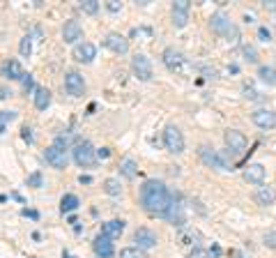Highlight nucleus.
Masks as SVG:
<instances>
[{"instance_id":"44","label":"nucleus","mask_w":276,"mask_h":258,"mask_svg":"<svg viewBox=\"0 0 276 258\" xmlns=\"http://www.w3.org/2000/svg\"><path fill=\"white\" fill-rule=\"evenodd\" d=\"M230 258H246V256H244V254H242V251L233 249V251H230Z\"/></svg>"},{"instance_id":"36","label":"nucleus","mask_w":276,"mask_h":258,"mask_svg":"<svg viewBox=\"0 0 276 258\" xmlns=\"http://www.w3.org/2000/svg\"><path fill=\"white\" fill-rule=\"evenodd\" d=\"M265 244H267V247H276V231L265 235Z\"/></svg>"},{"instance_id":"12","label":"nucleus","mask_w":276,"mask_h":258,"mask_svg":"<svg viewBox=\"0 0 276 258\" xmlns=\"http://www.w3.org/2000/svg\"><path fill=\"white\" fill-rule=\"evenodd\" d=\"M44 157H46V161L51 164L53 169H67V164H69L67 152H62L60 148H55V145H51V148H46V152H44Z\"/></svg>"},{"instance_id":"27","label":"nucleus","mask_w":276,"mask_h":258,"mask_svg":"<svg viewBox=\"0 0 276 258\" xmlns=\"http://www.w3.org/2000/svg\"><path fill=\"white\" fill-rule=\"evenodd\" d=\"M120 258H147V254L143 249H138V247H124L120 251Z\"/></svg>"},{"instance_id":"14","label":"nucleus","mask_w":276,"mask_h":258,"mask_svg":"<svg viewBox=\"0 0 276 258\" xmlns=\"http://www.w3.org/2000/svg\"><path fill=\"white\" fill-rule=\"evenodd\" d=\"M92 249L99 258H113L115 256V247H113V242L108 238H104V235H97L95 242H92Z\"/></svg>"},{"instance_id":"28","label":"nucleus","mask_w":276,"mask_h":258,"mask_svg":"<svg viewBox=\"0 0 276 258\" xmlns=\"http://www.w3.org/2000/svg\"><path fill=\"white\" fill-rule=\"evenodd\" d=\"M78 7H81V12H86V14H95L97 9H99V2L97 0H83Z\"/></svg>"},{"instance_id":"38","label":"nucleus","mask_w":276,"mask_h":258,"mask_svg":"<svg viewBox=\"0 0 276 258\" xmlns=\"http://www.w3.org/2000/svg\"><path fill=\"white\" fill-rule=\"evenodd\" d=\"M21 136H23V141L33 143V134H30V127H23V129H21Z\"/></svg>"},{"instance_id":"10","label":"nucleus","mask_w":276,"mask_h":258,"mask_svg":"<svg viewBox=\"0 0 276 258\" xmlns=\"http://www.w3.org/2000/svg\"><path fill=\"white\" fill-rule=\"evenodd\" d=\"M251 120H253L260 129H274V127H276V111H269V108H258V111H253Z\"/></svg>"},{"instance_id":"21","label":"nucleus","mask_w":276,"mask_h":258,"mask_svg":"<svg viewBox=\"0 0 276 258\" xmlns=\"http://www.w3.org/2000/svg\"><path fill=\"white\" fill-rule=\"evenodd\" d=\"M256 201H258L260 205H272L276 201V191L272 187H260L258 191H256Z\"/></svg>"},{"instance_id":"26","label":"nucleus","mask_w":276,"mask_h":258,"mask_svg":"<svg viewBox=\"0 0 276 258\" xmlns=\"http://www.w3.org/2000/svg\"><path fill=\"white\" fill-rule=\"evenodd\" d=\"M104 191H106V194H111V196H120L122 187H120V182H118L115 178H108L106 182H104Z\"/></svg>"},{"instance_id":"46","label":"nucleus","mask_w":276,"mask_h":258,"mask_svg":"<svg viewBox=\"0 0 276 258\" xmlns=\"http://www.w3.org/2000/svg\"><path fill=\"white\" fill-rule=\"evenodd\" d=\"M81 182H86L87 185V182H92V178H90V175H81Z\"/></svg>"},{"instance_id":"8","label":"nucleus","mask_w":276,"mask_h":258,"mask_svg":"<svg viewBox=\"0 0 276 258\" xmlns=\"http://www.w3.org/2000/svg\"><path fill=\"white\" fill-rule=\"evenodd\" d=\"M224 141H225V145H228V150L237 152V155L246 150V143H249L246 141V136H244L242 132H237V129H228V132L224 134Z\"/></svg>"},{"instance_id":"1","label":"nucleus","mask_w":276,"mask_h":258,"mask_svg":"<svg viewBox=\"0 0 276 258\" xmlns=\"http://www.w3.org/2000/svg\"><path fill=\"white\" fill-rule=\"evenodd\" d=\"M175 198L171 196L168 187L161 180H145L140 187V205L147 214L152 217H166L171 212Z\"/></svg>"},{"instance_id":"33","label":"nucleus","mask_w":276,"mask_h":258,"mask_svg":"<svg viewBox=\"0 0 276 258\" xmlns=\"http://www.w3.org/2000/svg\"><path fill=\"white\" fill-rule=\"evenodd\" d=\"M53 145H55V148H60L62 152H67V148H69V138H67V136H58Z\"/></svg>"},{"instance_id":"9","label":"nucleus","mask_w":276,"mask_h":258,"mask_svg":"<svg viewBox=\"0 0 276 258\" xmlns=\"http://www.w3.org/2000/svg\"><path fill=\"white\" fill-rule=\"evenodd\" d=\"M134 242H136L138 249H152V247H156V242H159V238H156L155 231H150V228H138L136 233H134Z\"/></svg>"},{"instance_id":"4","label":"nucleus","mask_w":276,"mask_h":258,"mask_svg":"<svg viewBox=\"0 0 276 258\" xmlns=\"http://www.w3.org/2000/svg\"><path fill=\"white\" fill-rule=\"evenodd\" d=\"M198 155H200V159L205 161L207 166H212V169H216V171H233V169H230V161L225 159L224 155H219L216 150L207 148V145H200Z\"/></svg>"},{"instance_id":"22","label":"nucleus","mask_w":276,"mask_h":258,"mask_svg":"<svg viewBox=\"0 0 276 258\" xmlns=\"http://www.w3.org/2000/svg\"><path fill=\"white\" fill-rule=\"evenodd\" d=\"M120 173L122 175H124V178L127 180H134L138 175V164L134 159H124L120 164Z\"/></svg>"},{"instance_id":"29","label":"nucleus","mask_w":276,"mask_h":258,"mask_svg":"<svg viewBox=\"0 0 276 258\" xmlns=\"http://www.w3.org/2000/svg\"><path fill=\"white\" fill-rule=\"evenodd\" d=\"M18 51H21V55H23V58H30V53H33V42H30V37H23V39H21Z\"/></svg>"},{"instance_id":"35","label":"nucleus","mask_w":276,"mask_h":258,"mask_svg":"<svg viewBox=\"0 0 276 258\" xmlns=\"http://www.w3.org/2000/svg\"><path fill=\"white\" fill-rule=\"evenodd\" d=\"M106 7H108V12L115 14V12H120V9H122V2H120V0H108V2H106Z\"/></svg>"},{"instance_id":"45","label":"nucleus","mask_w":276,"mask_h":258,"mask_svg":"<svg viewBox=\"0 0 276 258\" xmlns=\"http://www.w3.org/2000/svg\"><path fill=\"white\" fill-rule=\"evenodd\" d=\"M244 92H246V97H251V99H256V97H258V95H256V90H251V88H246Z\"/></svg>"},{"instance_id":"34","label":"nucleus","mask_w":276,"mask_h":258,"mask_svg":"<svg viewBox=\"0 0 276 258\" xmlns=\"http://www.w3.org/2000/svg\"><path fill=\"white\" fill-rule=\"evenodd\" d=\"M187 258H209V251H205V249H200V247H196V249L191 251Z\"/></svg>"},{"instance_id":"24","label":"nucleus","mask_w":276,"mask_h":258,"mask_svg":"<svg viewBox=\"0 0 276 258\" xmlns=\"http://www.w3.org/2000/svg\"><path fill=\"white\" fill-rule=\"evenodd\" d=\"M172 23L175 28H184L189 23V9H175L172 7Z\"/></svg>"},{"instance_id":"18","label":"nucleus","mask_w":276,"mask_h":258,"mask_svg":"<svg viewBox=\"0 0 276 258\" xmlns=\"http://www.w3.org/2000/svg\"><path fill=\"white\" fill-rule=\"evenodd\" d=\"M2 76H7L9 81H18L26 76V71H23V67H21L18 60H5V63H2Z\"/></svg>"},{"instance_id":"25","label":"nucleus","mask_w":276,"mask_h":258,"mask_svg":"<svg viewBox=\"0 0 276 258\" xmlns=\"http://www.w3.org/2000/svg\"><path fill=\"white\" fill-rule=\"evenodd\" d=\"M258 76H260V81H262V83H267V86H274V83H276V69H274V67H260Z\"/></svg>"},{"instance_id":"40","label":"nucleus","mask_w":276,"mask_h":258,"mask_svg":"<svg viewBox=\"0 0 276 258\" xmlns=\"http://www.w3.org/2000/svg\"><path fill=\"white\" fill-rule=\"evenodd\" d=\"M21 81H23V88H26V90L33 88V76H30V74H26V76H23Z\"/></svg>"},{"instance_id":"42","label":"nucleus","mask_w":276,"mask_h":258,"mask_svg":"<svg viewBox=\"0 0 276 258\" xmlns=\"http://www.w3.org/2000/svg\"><path fill=\"white\" fill-rule=\"evenodd\" d=\"M9 95H12V92H9V90L5 88V86H0V99H7Z\"/></svg>"},{"instance_id":"23","label":"nucleus","mask_w":276,"mask_h":258,"mask_svg":"<svg viewBox=\"0 0 276 258\" xmlns=\"http://www.w3.org/2000/svg\"><path fill=\"white\" fill-rule=\"evenodd\" d=\"M78 205H81V201H78V196L74 194H67V196H62V201H60V210L62 212H74Z\"/></svg>"},{"instance_id":"16","label":"nucleus","mask_w":276,"mask_h":258,"mask_svg":"<svg viewBox=\"0 0 276 258\" xmlns=\"http://www.w3.org/2000/svg\"><path fill=\"white\" fill-rule=\"evenodd\" d=\"M244 180L251 182V185H262V180H265V166L262 164H249L246 169H244Z\"/></svg>"},{"instance_id":"15","label":"nucleus","mask_w":276,"mask_h":258,"mask_svg":"<svg viewBox=\"0 0 276 258\" xmlns=\"http://www.w3.org/2000/svg\"><path fill=\"white\" fill-rule=\"evenodd\" d=\"M97 55V46L90 44V42H83V44H78L76 49H74V58H76L78 63H92Z\"/></svg>"},{"instance_id":"5","label":"nucleus","mask_w":276,"mask_h":258,"mask_svg":"<svg viewBox=\"0 0 276 258\" xmlns=\"http://www.w3.org/2000/svg\"><path fill=\"white\" fill-rule=\"evenodd\" d=\"M131 71L136 74V79L140 81H150L152 79V63L147 60V55L136 53L131 58Z\"/></svg>"},{"instance_id":"19","label":"nucleus","mask_w":276,"mask_h":258,"mask_svg":"<svg viewBox=\"0 0 276 258\" xmlns=\"http://www.w3.org/2000/svg\"><path fill=\"white\" fill-rule=\"evenodd\" d=\"M164 63H166V67H168V69H172V71L177 69V71H180L184 60H182V55L177 53L175 49H166V51H164Z\"/></svg>"},{"instance_id":"2","label":"nucleus","mask_w":276,"mask_h":258,"mask_svg":"<svg viewBox=\"0 0 276 258\" xmlns=\"http://www.w3.org/2000/svg\"><path fill=\"white\" fill-rule=\"evenodd\" d=\"M71 155H74V161H76L78 166H83V169L95 166V161H97V150L92 148L90 141H78L76 145H74Z\"/></svg>"},{"instance_id":"13","label":"nucleus","mask_w":276,"mask_h":258,"mask_svg":"<svg viewBox=\"0 0 276 258\" xmlns=\"http://www.w3.org/2000/svg\"><path fill=\"white\" fill-rule=\"evenodd\" d=\"M81 37H83V28H81V23L74 21V18H69L67 23H65V28H62V39H65L67 44H74V42H78Z\"/></svg>"},{"instance_id":"7","label":"nucleus","mask_w":276,"mask_h":258,"mask_svg":"<svg viewBox=\"0 0 276 258\" xmlns=\"http://www.w3.org/2000/svg\"><path fill=\"white\" fill-rule=\"evenodd\" d=\"M65 90H67L71 97H81V95L86 92V81H83V76H81L78 71H67V76H65Z\"/></svg>"},{"instance_id":"39","label":"nucleus","mask_w":276,"mask_h":258,"mask_svg":"<svg viewBox=\"0 0 276 258\" xmlns=\"http://www.w3.org/2000/svg\"><path fill=\"white\" fill-rule=\"evenodd\" d=\"M97 157H99V159H108V157H111V150H108V148H102V150H97Z\"/></svg>"},{"instance_id":"32","label":"nucleus","mask_w":276,"mask_h":258,"mask_svg":"<svg viewBox=\"0 0 276 258\" xmlns=\"http://www.w3.org/2000/svg\"><path fill=\"white\" fill-rule=\"evenodd\" d=\"M244 55H246L249 63H256V60H258V51H256L253 46H244Z\"/></svg>"},{"instance_id":"37","label":"nucleus","mask_w":276,"mask_h":258,"mask_svg":"<svg viewBox=\"0 0 276 258\" xmlns=\"http://www.w3.org/2000/svg\"><path fill=\"white\" fill-rule=\"evenodd\" d=\"M172 7H175V9H189L191 5H189V0H175V2H172Z\"/></svg>"},{"instance_id":"43","label":"nucleus","mask_w":276,"mask_h":258,"mask_svg":"<svg viewBox=\"0 0 276 258\" xmlns=\"http://www.w3.org/2000/svg\"><path fill=\"white\" fill-rule=\"evenodd\" d=\"M23 214H26V217H30V219H37V217H39L34 210H23Z\"/></svg>"},{"instance_id":"31","label":"nucleus","mask_w":276,"mask_h":258,"mask_svg":"<svg viewBox=\"0 0 276 258\" xmlns=\"http://www.w3.org/2000/svg\"><path fill=\"white\" fill-rule=\"evenodd\" d=\"M28 187H42V173L39 171H34L28 175Z\"/></svg>"},{"instance_id":"20","label":"nucleus","mask_w":276,"mask_h":258,"mask_svg":"<svg viewBox=\"0 0 276 258\" xmlns=\"http://www.w3.org/2000/svg\"><path fill=\"white\" fill-rule=\"evenodd\" d=\"M51 104V92L46 88H37L34 90V106L39 108V111H46Z\"/></svg>"},{"instance_id":"6","label":"nucleus","mask_w":276,"mask_h":258,"mask_svg":"<svg viewBox=\"0 0 276 258\" xmlns=\"http://www.w3.org/2000/svg\"><path fill=\"white\" fill-rule=\"evenodd\" d=\"M209 28L214 30L216 35H228V37H230V33H233V35H237L235 26L230 23V18L225 17V14H221V12L212 14V18H209Z\"/></svg>"},{"instance_id":"41","label":"nucleus","mask_w":276,"mask_h":258,"mask_svg":"<svg viewBox=\"0 0 276 258\" xmlns=\"http://www.w3.org/2000/svg\"><path fill=\"white\" fill-rule=\"evenodd\" d=\"M258 35L262 37V39H265V42H267L269 37H272V35H269V30H267V28H260V30H258Z\"/></svg>"},{"instance_id":"17","label":"nucleus","mask_w":276,"mask_h":258,"mask_svg":"<svg viewBox=\"0 0 276 258\" xmlns=\"http://www.w3.org/2000/svg\"><path fill=\"white\" fill-rule=\"evenodd\" d=\"M122 233H124V222L122 219H111V222H106L102 226V233L104 238H108V240H115V238H120Z\"/></svg>"},{"instance_id":"30","label":"nucleus","mask_w":276,"mask_h":258,"mask_svg":"<svg viewBox=\"0 0 276 258\" xmlns=\"http://www.w3.org/2000/svg\"><path fill=\"white\" fill-rule=\"evenodd\" d=\"M14 118H17V113H14V111H0V132H2V129H5V125H7V122H12Z\"/></svg>"},{"instance_id":"11","label":"nucleus","mask_w":276,"mask_h":258,"mask_svg":"<svg viewBox=\"0 0 276 258\" xmlns=\"http://www.w3.org/2000/svg\"><path fill=\"white\" fill-rule=\"evenodd\" d=\"M104 44H106V49H111L113 53H127V51H129V39L124 35H120V33L106 35Z\"/></svg>"},{"instance_id":"3","label":"nucleus","mask_w":276,"mask_h":258,"mask_svg":"<svg viewBox=\"0 0 276 258\" xmlns=\"http://www.w3.org/2000/svg\"><path fill=\"white\" fill-rule=\"evenodd\" d=\"M164 145H166V150L172 152V155L184 152V136H182L180 127H175V125L166 127L164 129Z\"/></svg>"}]
</instances>
